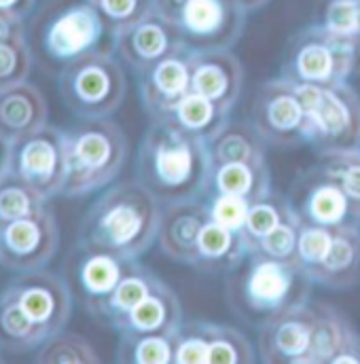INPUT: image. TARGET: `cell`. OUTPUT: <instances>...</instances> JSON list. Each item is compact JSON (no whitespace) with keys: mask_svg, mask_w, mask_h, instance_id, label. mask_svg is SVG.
<instances>
[{"mask_svg":"<svg viewBox=\"0 0 360 364\" xmlns=\"http://www.w3.org/2000/svg\"><path fill=\"white\" fill-rule=\"evenodd\" d=\"M164 203L138 181L104 188L79 225L77 244L138 261L157 244Z\"/></svg>","mask_w":360,"mask_h":364,"instance_id":"obj_1","label":"cell"},{"mask_svg":"<svg viewBox=\"0 0 360 364\" xmlns=\"http://www.w3.org/2000/svg\"><path fill=\"white\" fill-rule=\"evenodd\" d=\"M212 157L206 140L170 121L149 123L136 159V178L162 203L201 199L210 184Z\"/></svg>","mask_w":360,"mask_h":364,"instance_id":"obj_2","label":"cell"},{"mask_svg":"<svg viewBox=\"0 0 360 364\" xmlns=\"http://www.w3.org/2000/svg\"><path fill=\"white\" fill-rule=\"evenodd\" d=\"M312 286V277L299 263L250 252L227 282V299L238 314L261 322L309 303Z\"/></svg>","mask_w":360,"mask_h":364,"instance_id":"obj_3","label":"cell"},{"mask_svg":"<svg viewBox=\"0 0 360 364\" xmlns=\"http://www.w3.org/2000/svg\"><path fill=\"white\" fill-rule=\"evenodd\" d=\"M66 186L64 197L79 199L110 186L125 168L129 142L110 119H83L64 129Z\"/></svg>","mask_w":360,"mask_h":364,"instance_id":"obj_4","label":"cell"},{"mask_svg":"<svg viewBox=\"0 0 360 364\" xmlns=\"http://www.w3.org/2000/svg\"><path fill=\"white\" fill-rule=\"evenodd\" d=\"M360 75V34H342L314 21L284 49L280 77L295 85H337Z\"/></svg>","mask_w":360,"mask_h":364,"instance_id":"obj_5","label":"cell"},{"mask_svg":"<svg viewBox=\"0 0 360 364\" xmlns=\"http://www.w3.org/2000/svg\"><path fill=\"white\" fill-rule=\"evenodd\" d=\"M106 34L108 30L90 0H47L32 23V43L38 55L58 70L104 49Z\"/></svg>","mask_w":360,"mask_h":364,"instance_id":"obj_6","label":"cell"},{"mask_svg":"<svg viewBox=\"0 0 360 364\" xmlns=\"http://www.w3.org/2000/svg\"><path fill=\"white\" fill-rule=\"evenodd\" d=\"M58 90L66 108L79 119H110L123 104L127 79L110 49H97L58 73Z\"/></svg>","mask_w":360,"mask_h":364,"instance_id":"obj_7","label":"cell"},{"mask_svg":"<svg viewBox=\"0 0 360 364\" xmlns=\"http://www.w3.org/2000/svg\"><path fill=\"white\" fill-rule=\"evenodd\" d=\"M297 87L307 112V144L318 155L360 149V95L350 81Z\"/></svg>","mask_w":360,"mask_h":364,"instance_id":"obj_8","label":"cell"},{"mask_svg":"<svg viewBox=\"0 0 360 364\" xmlns=\"http://www.w3.org/2000/svg\"><path fill=\"white\" fill-rule=\"evenodd\" d=\"M9 172L34 186L45 199L64 195L66 142L64 129L45 125L9 144Z\"/></svg>","mask_w":360,"mask_h":364,"instance_id":"obj_9","label":"cell"},{"mask_svg":"<svg viewBox=\"0 0 360 364\" xmlns=\"http://www.w3.org/2000/svg\"><path fill=\"white\" fill-rule=\"evenodd\" d=\"M250 121L268 146L297 149L307 144V112L299 87L284 77L270 79L259 87Z\"/></svg>","mask_w":360,"mask_h":364,"instance_id":"obj_10","label":"cell"},{"mask_svg":"<svg viewBox=\"0 0 360 364\" xmlns=\"http://www.w3.org/2000/svg\"><path fill=\"white\" fill-rule=\"evenodd\" d=\"M60 248V229L49 203L0 227V267L13 273L45 269Z\"/></svg>","mask_w":360,"mask_h":364,"instance_id":"obj_11","label":"cell"},{"mask_svg":"<svg viewBox=\"0 0 360 364\" xmlns=\"http://www.w3.org/2000/svg\"><path fill=\"white\" fill-rule=\"evenodd\" d=\"M248 13L231 0H189L176 15L191 49H231L244 34Z\"/></svg>","mask_w":360,"mask_h":364,"instance_id":"obj_12","label":"cell"},{"mask_svg":"<svg viewBox=\"0 0 360 364\" xmlns=\"http://www.w3.org/2000/svg\"><path fill=\"white\" fill-rule=\"evenodd\" d=\"M4 290L21 305V309L49 335L66 328L73 316V290L68 282L53 272L19 273Z\"/></svg>","mask_w":360,"mask_h":364,"instance_id":"obj_13","label":"cell"},{"mask_svg":"<svg viewBox=\"0 0 360 364\" xmlns=\"http://www.w3.org/2000/svg\"><path fill=\"white\" fill-rule=\"evenodd\" d=\"M184 45L186 43L182 41L176 21L164 17L157 11L110 36L115 55L123 66L134 70V75H140Z\"/></svg>","mask_w":360,"mask_h":364,"instance_id":"obj_14","label":"cell"},{"mask_svg":"<svg viewBox=\"0 0 360 364\" xmlns=\"http://www.w3.org/2000/svg\"><path fill=\"white\" fill-rule=\"evenodd\" d=\"M314 331L312 305L290 307L259 322L257 354L268 364H307Z\"/></svg>","mask_w":360,"mask_h":364,"instance_id":"obj_15","label":"cell"},{"mask_svg":"<svg viewBox=\"0 0 360 364\" xmlns=\"http://www.w3.org/2000/svg\"><path fill=\"white\" fill-rule=\"evenodd\" d=\"M290 199L303 223L320 227H344L360 225V216L352 208L342 186L329 178L318 166L301 172L292 184Z\"/></svg>","mask_w":360,"mask_h":364,"instance_id":"obj_16","label":"cell"},{"mask_svg":"<svg viewBox=\"0 0 360 364\" xmlns=\"http://www.w3.org/2000/svg\"><path fill=\"white\" fill-rule=\"evenodd\" d=\"M191 53L189 45L159 60L138 77V93L149 119L168 117L182 97L191 93Z\"/></svg>","mask_w":360,"mask_h":364,"instance_id":"obj_17","label":"cell"},{"mask_svg":"<svg viewBox=\"0 0 360 364\" xmlns=\"http://www.w3.org/2000/svg\"><path fill=\"white\" fill-rule=\"evenodd\" d=\"M244 90V66L231 49H193L191 91L231 112Z\"/></svg>","mask_w":360,"mask_h":364,"instance_id":"obj_18","label":"cell"},{"mask_svg":"<svg viewBox=\"0 0 360 364\" xmlns=\"http://www.w3.org/2000/svg\"><path fill=\"white\" fill-rule=\"evenodd\" d=\"M314 331L307 364H360V335L352 322L333 305L309 301Z\"/></svg>","mask_w":360,"mask_h":364,"instance_id":"obj_19","label":"cell"},{"mask_svg":"<svg viewBox=\"0 0 360 364\" xmlns=\"http://www.w3.org/2000/svg\"><path fill=\"white\" fill-rule=\"evenodd\" d=\"M208 223L203 199L164 203L157 246L159 250L180 265H195L197 244Z\"/></svg>","mask_w":360,"mask_h":364,"instance_id":"obj_20","label":"cell"},{"mask_svg":"<svg viewBox=\"0 0 360 364\" xmlns=\"http://www.w3.org/2000/svg\"><path fill=\"white\" fill-rule=\"evenodd\" d=\"M47 123L49 106L36 85L21 81L0 87V140L11 144Z\"/></svg>","mask_w":360,"mask_h":364,"instance_id":"obj_21","label":"cell"},{"mask_svg":"<svg viewBox=\"0 0 360 364\" xmlns=\"http://www.w3.org/2000/svg\"><path fill=\"white\" fill-rule=\"evenodd\" d=\"M132 263L134 261L121 259L117 255L77 244L70 267H73V277L81 294L83 307L88 309L91 305L100 303L102 299H106L115 290V286L121 282V277L125 275Z\"/></svg>","mask_w":360,"mask_h":364,"instance_id":"obj_22","label":"cell"},{"mask_svg":"<svg viewBox=\"0 0 360 364\" xmlns=\"http://www.w3.org/2000/svg\"><path fill=\"white\" fill-rule=\"evenodd\" d=\"M312 282L331 290H346L360 282V225L333 227L324 259L309 273Z\"/></svg>","mask_w":360,"mask_h":364,"instance_id":"obj_23","label":"cell"},{"mask_svg":"<svg viewBox=\"0 0 360 364\" xmlns=\"http://www.w3.org/2000/svg\"><path fill=\"white\" fill-rule=\"evenodd\" d=\"M182 305L176 292L159 279L155 288L119 322L117 333H172L182 324Z\"/></svg>","mask_w":360,"mask_h":364,"instance_id":"obj_24","label":"cell"},{"mask_svg":"<svg viewBox=\"0 0 360 364\" xmlns=\"http://www.w3.org/2000/svg\"><path fill=\"white\" fill-rule=\"evenodd\" d=\"M250 255L244 231L227 229L212 220L206 223L193 269L203 273H233Z\"/></svg>","mask_w":360,"mask_h":364,"instance_id":"obj_25","label":"cell"},{"mask_svg":"<svg viewBox=\"0 0 360 364\" xmlns=\"http://www.w3.org/2000/svg\"><path fill=\"white\" fill-rule=\"evenodd\" d=\"M157 282H159V277L149 267L134 261L125 275L121 277V282L115 286V290L100 303L88 307V314L95 322L115 331L119 326V322L155 288Z\"/></svg>","mask_w":360,"mask_h":364,"instance_id":"obj_26","label":"cell"},{"mask_svg":"<svg viewBox=\"0 0 360 364\" xmlns=\"http://www.w3.org/2000/svg\"><path fill=\"white\" fill-rule=\"evenodd\" d=\"M208 191L235 195V197H242L253 203V201L265 197L271 191L270 166H268V161L212 164Z\"/></svg>","mask_w":360,"mask_h":364,"instance_id":"obj_27","label":"cell"},{"mask_svg":"<svg viewBox=\"0 0 360 364\" xmlns=\"http://www.w3.org/2000/svg\"><path fill=\"white\" fill-rule=\"evenodd\" d=\"M212 164L231 161H268V142L253 121H227L225 127L208 142Z\"/></svg>","mask_w":360,"mask_h":364,"instance_id":"obj_28","label":"cell"},{"mask_svg":"<svg viewBox=\"0 0 360 364\" xmlns=\"http://www.w3.org/2000/svg\"><path fill=\"white\" fill-rule=\"evenodd\" d=\"M49 337L45 328H41L30 316L21 309V305L6 292L0 290V343L9 354H30L36 352L43 341Z\"/></svg>","mask_w":360,"mask_h":364,"instance_id":"obj_29","label":"cell"},{"mask_svg":"<svg viewBox=\"0 0 360 364\" xmlns=\"http://www.w3.org/2000/svg\"><path fill=\"white\" fill-rule=\"evenodd\" d=\"M162 121H170L172 125L180 127L182 132L210 142L229 121V112L225 108L216 106L214 102L206 100L203 95L191 91Z\"/></svg>","mask_w":360,"mask_h":364,"instance_id":"obj_30","label":"cell"},{"mask_svg":"<svg viewBox=\"0 0 360 364\" xmlns=\"http://www.w3.org/2000/svg\"><path fill=\"white\" fill-rule=\"evenodd\" d=\"M115 360L121 364L174 363L172 333H119Z\"/></svg>","mask_w":360,"mask_h":364,"instance_id":"obj_31","label":"cell"},{"mask_svg":"<svg viewBox=\"0 0 360 364\" xmlns=\"http://www.w3.org/2000/svg\"><path fill=\"white\" fill-rule=\"evenodd\" d=\"M297 216L299 214L295 210L292 199L288 195H282V193L271 188L265 197L250 203L248 218H246V225H244V235L248 240V246L253 242H257L259 237L268 235L277 225H282L286 220H292Z\"/></svg>","mask_w":360,"mask_h":364,"instance_id":"obj_32","label":"cell"},{"mask_svg":"<svg viewBox=\"0 0 360 364\" xmlns=\"http://www.w3.org/2000/svg\"><path fill=\"white\" fill-rule=\"evenodd\" d=\"M32 70V45L26 26L19 23L0 36V87L28 81Z\"/></svg>","mask_w":360,"mask_h":364,"instance_id":"obj_33","label":"cell"},{"mask_svg":"<svg viewBox=\"0 0 360 364\" xmlns=\"http://www.w3.org/2000/svg\"><path fill=\"white\" fill-rule=\"evenodd\" d=\"M34 360L47 364L100 363V354L83 335L64 328L43 341V346L34 352Z\"/></svg>","mask_w":360,"mask_h":364,"instance_id":"obj_34","label":"cell"},{"mask_svg":"<svg viewBox=\"0 0 360 364\" xmlns=\"http://www.w3.org/2000/svg\"><path fill=\"white\" fill-rule=\"evenodd\" d=\"M208 343H210L208 363L250 364L259 358L248 337L229 324L208 322Z\"/></svg>","mask_w":360,"mask_h":364,"instance_id":"obj_35","label":"cell"},{"mask_svg":"<svg viewBox=\"0 0 360 364\" xmlns=\"http://www.w3.org/2000/svg\"><path fill=\"white\" fill-rule=\"evenodd\" d=\"M47 203L49 199H45L34 186L17 178L9 170L0 178V227L17 218L30 216Z\"/></svg>","mask_w":360,"mask_h":364,"instance_id":"obj_36","label":"cell"},{"mask_svg":"<svg viewBox=\"0 0 360 364\" xmlns=\"http://www.w3.org/2000/svg\"><path fill=\"white\" fill-rule=\"evenodd\" d=\"M316 166L342 186V191L360 216V149L320 155V161Z\"/></svg>","mask_w":360,"mask_h":364,"instance_id":"obj_37","label":"cell"},{"mask_svg":"<svg viewBox=\"0 0 360 364\" xmlns=\"http://www.w3.org/2000/svg\"><path fill=\"white\" fill-rule=\"evenodd\" d=\"M208 354H210L208 322L182 320V324L174 331V363L206 364Z\"/></svg>","mask_w":360,"mask_h":364,"instance_id":"obj_38","label":"cell"},{"mask_svg":"<svg viewBox=\"0 0 360 364\" xmlns=\"http://www.w3.org/2000/svg\"><path fill=\"white\" fill-rule=\"evenodd\" d=\"M90 2L100 13L110 36L155 11L153 0H90Z\"/></svg>","mask_w":360,"mask_h":364,"instance_id":"obj_39","label":"cell"},{"mask_svg":"<svg viewBox=\"0 0 360 364\" xmlns=\"http://www.w3.org/2000/svg\"><path fill=\"white\" fill-rule=\"evenodd\" d=\"M299 227H301L299 216L277 225L268 235H263V237H259L257 242L250 244V252L271 257V259H280V261H295L297 263Z\"/></svg>","mask_w":360,"mask_h":364,"instance_id":"obj_40","label":"cell"},{"mask_svg":"<svg viewBox=\"0 0 360 364\" xmlns=\"http://www.w3.org/2000/svg\"><path fill=\"white\" fill-rule=\"evenodd\" d=\"M201 199H203V205L208 212V220L223 225L227 229L244 231L248 210H250V201L235 197V195L214 193V191H208Z\"/></svg>","mask_w":360,"mask_h":364,"instance_id":"obj_41","label":"cell"},{"mask_svg":"<svg viewBox=\"0 0 360 364\" xmlns=\"http://www.w3.org/2000/svg\"><path fill=\"white\" fill-rule=\"evenodd\" d=\"M331 237H333L331 227H320L301 220L299 240H297V263L307 272V275L324 259L331 246Z\"/></svg>","mask_w":360,"mask_h":364,"instance_id":"obj_42","label":"cell"},{"mask_svg":"<svg viewBox=\"0 0 360 364\" xmlns=\"http://www.w3.org/2000/svg\"><path fill=\"white\" fill-rule=\"evenodd\" d=\"M36 2L38 0H0V15L11 21H26L34 13Z\"/></svg>","mask_w":360,"mask_h":364,"instance_id":"obj_43","label":"cell"},{"mask_svg":"<svg viewBox=\"0 0 360 364\" xmlns=\"http://www.w3.org/2000/svg\"><path fill=\"white\" fill-rule=\"evenodd\" d=\"M189 0H153V6H155V11L157 13H162L164 17H168V19H176V15L180 13V9L186 4Z\"/></svg>","mask_w":360,"mask_h":364,"instance_id":"obj_44","label":"cell"},{"mask_svg":"<svg viewBox=\"0 0 360 364\" xmlns=\"http://www.w3.org/2000/svg\"><path fill=\"white\" fill-rule=\"evenodd\" d=\"M233 4H238L242 11H246L248 15L250 13H255V11H259V9H263L270 0H231Z\"/></svg>","mask_w":360,"mask_h":364,"instance_id":"obj_45","label":"cell"},{"mask_svg":"<svg viewBox=\"0 0 360 364\" xmlns=\"http://www.w3.org/2000/svg\"><path fill=\"white\" fill-rule=\"evenodd\" d=\"M9 144L4 142V140H0V178L6 174V170H9Z\"/></svg>","mask_w":360,"mask_h":364,"instance_id":"obj_46","label":"cell"},{"mask_svg":"<svg viewBox=\"0 0 360 364\" xmlns=\"http://www.w3.org/2000/svg\"><path fill=\"white\" fill-rule=\"evenodd\" d=\"M2 352H4V350H2V343H0V360H2Z\"/></svg>","mask_w":360,"mask_h":364,"instance_id":"obj_47","label":"cell"}]
</instances>
